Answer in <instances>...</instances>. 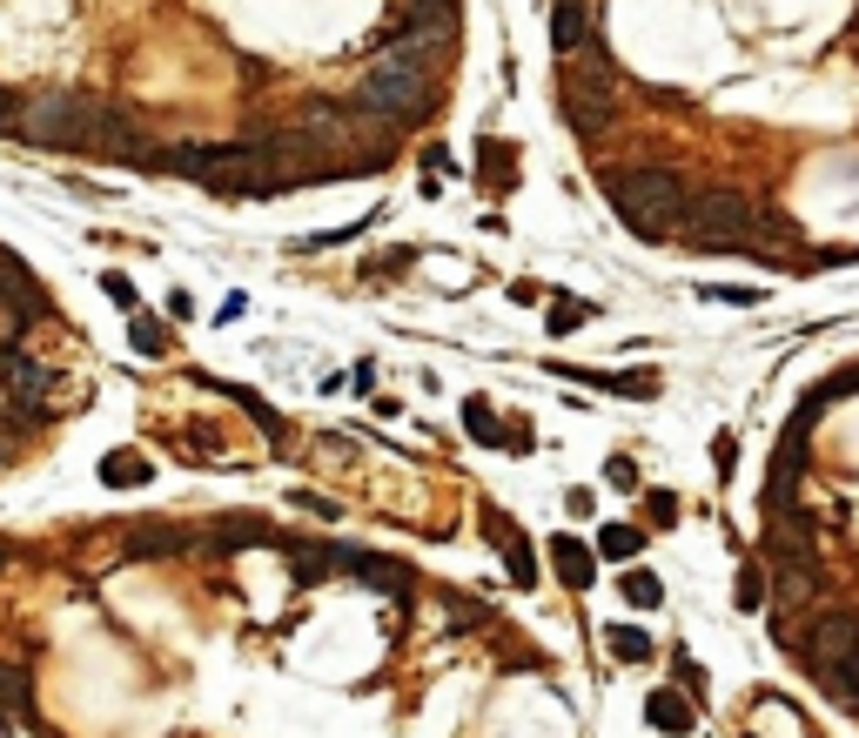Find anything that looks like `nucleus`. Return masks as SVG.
Returning <instances> with one entry per match:
<instances>
[{
    "instance_id": "nucleus-16",
    "label": "nucleus",
    "mask_w": 859,
    "mask_h": 738,
    "mask_svg": "<svg viewBox=\"0 0 859 738\" xmlns=\"http://www.w3.org/2000/svg\"><path fill=\"white\" fill-rule=\"evenodd\" d=\"M605 645L618 665H645L651 658V631H638V625H605Z\"/></svg>"
},
{
    "instance_id": "nucleus-26",
    "label": "nucleus",
    "mask_w": 859,
    "mask_h": 738,
    "mask_svg": "<svg viewBox=\"0 0 859 738\" xmlns=\"http://www.w3.org/2000/svg\"><path fill=\"white\" fill-rule=\"evenodd\" d=\"M605 477H611V490H638V463H632V456H611Z\"/></svg>"
},
{
    "instance_id": "nucleus-17",
    "label": "nucleus",
    "mask_w": 859,
    "mask_h": 738,
    "mask_svg": "<svg viewBox=\"0 0 859 738\" xmlns=\"http://www.w3.org/2000/svg\"><path fill=\"white\" fill-rule=\"evenodd\" d=\"M463 430H471L477 443H503V423H497V410H490L484 397H471V403H463Z\"/></svg>"
},
{
    "instance_id": "nucleus-3",
    "label": "nucleus",
    "mask_w": 859,
    "mask_h": 738,
    "mask_svg": "<svg viewBox=\"0 0 859 738\" xmlns=\"http://www.w3.org/2000/svg\"><path fill=\"white\" fill-rule=\"evenodd\" d=\"M685 202H692V188H685V175L665 168V162H651V168H624V175L611 182V209H618V222L632 228V236H645V242H651V236H665Z\"/></svg>"
},
{
    "instance_id": "nucleus-1",
    "label": "nucleus",
    "mask_w": 859,
    "mask_h": 738,
    "mask_svg": "<svg viewBox=\"0 0 859 738\" xmlns=\"http://www.w3.org/2000/svg\"><path fill=\"white\" fill-rule=\"evenodd\" d=\"M95 122H101V101H95V95L48 88V95H21V122H14V135H21L27 148L95 154Z\"/></svg>"
},
{
    "instance_id": "nucleus-29",
    "label": "nucleus",
    "mask_w": 859,
    "mask_h": 738,
    "mask_svg": "<svg viewBox=\"0 0 859 738\" xmlns=\"http://www.w3.org/2000/svg\"><path fill=\"white\" fill-rule=\"evenodd\" d=\"M712 302H759V289H738V283H719V289H706Z\"/></svg>"
},
{
    "instance_id": "nucleus-4",
    "label": "nucleus",
    "mask_w": 859,
    "mask_h": 738,
    "mask_svg": "<svg viewBox=\"0 0 859 738\" xmlns=\"http://www.w3.org/2000/svg\"><path fill=\"white\" fill-rule=\"evenodd\" d=\"M0 383H8V410H0V423L21 437L27 423H48V410H54V397H61V370L54 363H41V357H27L21 342H8L0 349Z\"/></svg>"
},
{
    "instance_id": "nucleus-25",
    "label": "nucleus",
    "mask_w": 859,
    "mask_h": 738,
    "mask_svg": "<svg viewBox=\"0 0 859 738\" xmlns=\"http://www.w3.org/2000/svg\"><path fill=\"white\" fill-rule=\"evenodd\" d=\"M296 511H309V517H343V503H329V497H316V490H296Z\"/></svg>"
},
{
    "instance_id": "nucleus-13",
    "label": "nucleus",
    "mask_w": 859,
    "mask_h": 738,
    "mask_svg": "<svg viewBox=\"0 0 859 738\" xmlns=\"http://www.w3.org/2000/svg\"><path fill=\"white\" fill-rule=\"evenodd\" d=\"M249 543H269V524L262 517H222L215 530H202V551H215V558L249 551Z\"/></svg>"
},
{
    "instance_id": "nucleus-32",
    "label": "nucleus",
    "mask_w": 859,
    "mask_h": 738,
    "mask_svg": "<svg viewBox=\"0 0 859 738\" xmlns=\"http://www.w3.org/2000/svg\"><path fill=\"white\" fill-rule=\"evenodd\" d=\"M8 564H14V543H8V537H0V571H8Z\"/></svg>"
},
{
    "instance_id": "nucleus-6",
    "label": "nucleus",
    "mask_w": 859,
    "mask_h": 738,
    "mask_svg": "<svg viewBox=\"0 0 859 738\" xmlns=\"http://www.w3.org/2000/svg\"><path fill=\"white\" fill-rule=\"evenodd\" d=\"M611 108H618V95H611V67H605V54L592 48V61L584 54H571L564 61V122H571V135H605L611 128Z\"/></svg>"
},
{
    "instance_id": "nucleus-10",
    "label": "nucleus",
    "mask_w": 859,
    "mask_h": 738,
    "mask_svg": "<svg viewBox=\"0 0 859 738\" xmlns=\"http://www.w3.org/2000/svg\"><path fill=\"white\" fill-rule=\"evenodd\" d=\"M551 571L564 577L571 591H584V585H592V571H598V551H592V543H584V537L558 530V537H551Z\"/></svg>"
},
{
    "instance_id": "nucleus-12",
    "label": "nucleus",
    "mask_w": 859,
    "mask_h": 738,
    "mask_svg": "<svg viewBox=\"0 0 859 738\" xmlns=\"http://www.w3.org/2000/svg\"><path fill=\"white\" fill-rule=\"evenodd\" d=\"M0 712L41 725V718H34V672L21 665V658H0Z\"/></svg>"
},
{
    "instance_id": "nucleus-23",
    "label": "nucleus",
    "mask_w": 859,
    "mask_h": 738,
    "mask_svg": "<svg viewBox=\"0 0 859 738\" xmlns=\"http://www.w3.org/2000/svg\"><path fill=\"white\" fill-rule=\"evenodd\" d=\"M645 511H651V530H672V517H679V497H672V490H651V497H645Z\"/></svg>"
},
{
    "instance_id": "nucleus-18",
    "label": "nucleus",
    "mask_w": 859,
    "mask_h": 738,
    "mask_svg": "<svg viewBox=\"0 0 859 738\" xmlns=\"http://www.w3.org/2000/svg\"><path fill=\"white\" fill-rule=\"evenodd\" d=\"M618 591L632 598V604H645V611H658V604H665V585H658L651 571H624V577H618Z\"/></svg>"
},
{
    "instance_id": "nucleus-5",
    "label": "nucleus",
    "mask_w": 859,
    "mask_h": 738,
    "mask_svg": "<svg viewBox=\"0 0 859 738\" xmlns=\"http://www.w3.org/2000/svg\"><path fill=\"white\" fill-rule=\"evenodd\" d=\"M685 242L692 249H738V242H752V228H765V209L752 196H732V188H719V196H698L685 215Z\"/></svg>"
},
{
    "instance_id": "nucleus-22",
    "label": "nucleus",
    "mask_w": 859,
    "mask_h": 738,
    "mask_svg": "<svg viewBox=\"0 0 859 738\" xmlns=\"http://www.w3.org/2000/svg\"><path fill=\"white\" fill-rule=\"evenodd\" d=\"M584 316H592V309H584L577 296H558V309H551V336H571Z\"/></svg>"
},
{
    "instance_id": "nucleus-15",
    "label": "nucleus",
    "mask_w": 859,
    "mask_h": 738,
    "mask_svg": "<svg viewBox=\"0 0 859 738\" xmlns=\"http://www.w3.org/2000/svg\"><path fill=\"white\" fill-rule=\"evenodd\" d=\"M584 21H592V8H584V0H558V8H551V41H558L564 61L584 48Z\"/></svg>"
},
{
    "instance_id": "nucleus-27",
    "label": "nucleus",
    "mask_w": 859,
    "mask_h": 738,
    "mask_svg": "<svg viewBox=\"0 0 859 738\" xmlns=\"http://www.w3.org/2000/svg\"><path fill=\"white\" fill-rule=\"evenodd\" d=\"M14 122H21V95L0 88V135H14Z\"/></svg>"
},
{
    "instance_id": "nucleus-20",
    "label": "nucleus",
    "mask_w": 859,
    "mask_h": 738,
    "mask_svg": "<svg viewBox=\"0 0 859 738\" xmlns=\"http://www.w3.org/2000/svg\"><path fill=\"white\" fill-rule=\"evenodd\" d=\"M128 342L141 349V357H169V329L154 323V316H135V323H128Z\"/></svg>"
},
{
    "instance_id": "nucleus-19",
    "label": "nucleus",
    "mask_w": 859,
    "mask_h": 738,
    "mask_svg": "<svg viewBox=\"0 0 859 738\" xmlns=\"http://www.w3.org/2000/svg\"><path fill=\"white\" fill-rule=\"evenodd\" d=\"M638 543H645V530H632V524H605L598 530V551L605 558H638Z\"/></svg>"
},
{
    "instance_id": "nucleus-11",
    "label": "nucleus",
    "mask_w": 859,
    "mask_h": 738,
    "mask_svg": "<svg viewBox=\"0 0 859 738\" xmlns=\"http://www.w3.org/2000/svg\"><path fill=\"white\" fill-rule=\"evenodd\" d=\"M645 725H658V731H672V738H685V731L698 725V712L685 705V691H679V685H658V691L645 698Z\"/></svg>"
},
{
    "instance_id": "nucleus-7",
    "label": "nucleus",
    "mask_w": 859,
    "mask_h": 738,
    "mask_svg": "<svg viewBox=\"0 0 859 738\" xmlns=\"http://www.w3.org/2000/svg\"><path fill=\"white\" fill-rule=\"evenodd\" d=\"M0 302H8L14 329L54 323V302H48V289H41V283H34V268H27L21 255H0Z\"/></svg>"
},
{
    "instance_id": "nucleus-14",
    "label": "nucleus",
    "mask_w": 859,
    "mask_h": 738,
    "mask_svg": "<svg viewBox=\"0 0 859 738\" xmlns=\"http://www.w3.org/2000/svg\"><path fill=\"white\" fill-rule=\"evenodd\" d=\"M148 477H154V463H148L141 450H108V456H101V484H108V490H141Z\"/></svg>"
},
{
    "instance_id": "nucleus-31",
    "label": "nucleus",
    "mask_w": 859,
    "mask_h": 738,
    "mask_svg": "<svg viewBox=\"0 0 859 738\" xmlns=\"http://www.w3.org/2000/svg\"><path fill=\"white\" fill-rule=\"evenodd\" d=\"M8 463H14V430L0 423V471H8Z\"/></svg>"
},
{
    "instance_id": "nucleus-2",
    "label": "nucleus",
    "mask_w": 859,
    "mask_h": 738,
    "mask_svg": "<svg viewBox=\"0 0 859 738\" xmlns=\"http://www.w3.org/2000/svg\"><path fill=\"white\" fill-rule=\"evenodd\" d=\"M430 108H437V95H430V74L389 61V54H376V67L357 82V95H349V114L383 122V128H416Z\"/></svg>"
},
{
    "instance_id": "nucleus-8",
    "label": "nucleus",
    "mask_w": 859,
    "mask_h": 738,
    "mask_svg": "<svg viewBox=\"0 0 859 738\" xmlns=\"http://www.w3.org/2000/svg\"><path fill=\"white\" fill-rule=\"evenodd\" d=\"M852 651H859V611H826V617L806 631V665H812L819 678L839 672Z\"/></svg>"
},
{
    "instance_id": "nucleus-9",
    "label": "nucleus",
    "mask_w": 859,
    "mask_h": 738,
    "mask_svg": "<svg viewBox=\"0 0 859 738\" xmlns=\"http://www.w3.org/2000/svg\"><path fill=\"white\" fill-rule=\"evenodd\" d=\"M188 543H202V530L169 524V517H148V524H128V530H122V551H128V558H182Z\"/></svg>"
},
{
    "instance_id": "nucleus-30",
    "label": "nucleus",
    "mask_w": 859,
    "mask_h": 738,
    "mask_svg": "<svg viewBox=\"0 0 859 738\" xmlns=\"http://www.w3.org/2000/svg\"><path fill=\"white\" fill-rule=\"evenodd\" d=\"M712 456H719V477H732V456H738V443H732V437H719V443H712Z\"/></svg>"
},
{
    "instance_id": "nucleus-24",
    "label": "nucleus",
    "mask_w": 859,
    "mask_h": 738,
    "mask_svg": "<svg viewBox=\"0 0 859 738\" xmlns=\"http://www.w3.org/2000/svg\"><path fill=\"white\" fill-rule=\"evenodd\" d=\"M101 289H108L114 302H122V309H135V316H141V302H135V283L122 276V268H108V276H101Z\"/></svg>"
},
{
    "instance_id": "nucleus-21",
    "label": "nucleus",
    "mask_w": 859,
    "mask_h": 738,
    "mask_svg": "<svg viewBox=\"0 0 859 738\" xmlns=\"http://www.w3.org/2000/svg\"><path fill=\"white\" fill-rule=\"evenodd\" d=\"M765 591H772V585H765V571H752V564H746V571H738L732 604H738V611H765Z\"/></svg>"
},
{
    "instance_id": "nucleus-28",
    "label": "nucleus",
    "mask_w": 859,
    "mask_h": 738,
    "mask_svg": "<svg viewBox=\"0 0 859 738\" xmlns=\"http://www.w3.org/2000/svg\"><path fill=\"white\" fill-rule=\"evenodd\" d=\"M611 390H624V397H651V390H658V376H618Z\"/></svg>"
}]
</instances>
